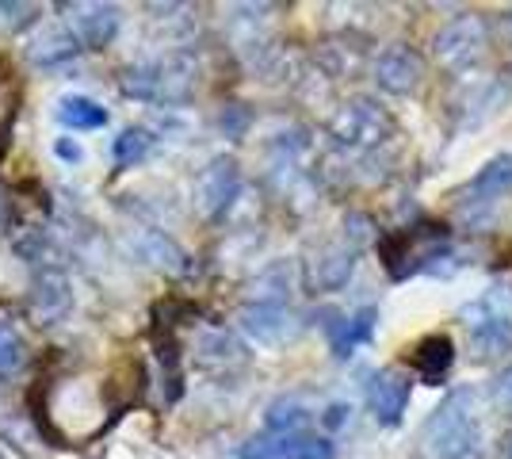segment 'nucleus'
Listing matches in <instances>:
<instances>
[{
	"label": "nucleus",
	"mask_w": 512,
	"mask_h": 459,
	"mask_svg": "<svg viewBox=\"0 0 512 459\" xmlns=\"http://www.w3.org/2000/svg\"><path fill=\"white\" fill-rule=\"evenodd\" d=\"M425 452L432 459H482V425L474 391L459 387L440 402V410L425 425Z\"/></svg>",
	"instance_id": "nucleus-1"
},
{
	"label": "nucleus",
	"mask_w": 512,
	"mask_h": 459,
	"mask_svg": "<svg viewBox=\"0 0 512 459\" xmlns=\"http://www.w3.org/2000/svg\"><path fill=\"white\" fill-rule=\"evenodd\" d=\"M448 241V226H440V222H421V226H406V230H390L383 245H379L386 276L390 280H409L413 272H421L432 261H440Z\"/></svg>",
	"instance_id": "nucleus-2"
},
{
	"label": "nucleus",
	"mask_w": 512,
	"mask_h": 459,
	"mask_svg": "<svg viewBox=\"0 0 512 459\" xmlns=\"http://www.w3.org/2000/svg\"><path fill=\"white\" fill-rule=\"evenodd\" d=\"M463 326L478 360H493L512 349V287H490L482 299L463 306Z\"/></svg>",
	"instance_id": "nucleus-3"
},
{
	"label": "nucleus",
	"mask_w": 512,
	"mask_h": 459,
	"mask_svg": "<svg viewBox=\"0 0 512 459\" xmlns=\"http://www.w3.org/2000/svg\"><path fill=\"white\" fill-rule=\"evenodd\" d=\"M390 115H386L375 100H348L337 115H333V123H329V138L341 146V150H375L379 142L390 138Z\"/></svg>",
	"instance_id": "nucleus-4"
},
{
	"label": "nucleus",
	"mask_w": 512,
	"mask_h": 459,
	"mask_svg": "<svg viewBox=\"0 0 512 459\" xmlns=\"http://www.w3.org/2000/svg\"><path fill=\"white\" fill-rule=\"evenodd\" d=\"M486 43H490V27H486L482 16H455V20H448L436 31L432 54L444 69L463 73L486 54Z\"/></svg>",
	"instance_id": "nucleus-5"
},
{
	"label": "nucleus",
	"mask_w": 512,
	"mask_h": 459,
	"mask_svg": "<svg viewBox=\"0 0 512 459\" xmlns=\"http://www.w3.org/2000/svg\"><path fill=\"white\" fill-rule=\"evenodd\" d=\"M241 459H333V444L314 433H268L249 440Z\"/></svg>",
	"instance_id": "nucleus-6"
},
{
	"label": "nucleus",
	"mask_w": 512,
	"mask_h": 459,
	"mask_svg": "<svg viewBox=\"0 0 512 459\" xmlns=\"http://www.w3.org/2000/svg\"><path fill=\"white\" fill-rule=\"evenodd\" d=\"M237 192H241V169L234 157H214L211 165L199 176V207L207 219H222L234 207Z\"/></svg>",
	"instance_id": "nucleus-7"
},
{
	"label": "nucleus",
	"mask_w": 512,
	"mask_h": 459,
	"mask_svg": "<svg viewBox=\"0 0 512 459\" xmlns=\"http://www.w3.org/2000/svg\"><path fill=\"white\" fill-rule=\"evenodd\" d=\"M375 81L390 96H409L425 81V66L409 46H386L375 62Z\"/></svg>",
	"instance_id": "nucleus-8"
},
{
	"label": "nucleus",
	"mask_w": 512,
	"mask_h": 459,
	"mask_svg": "<svg viewBox=\"0 0 512 459\" xmlns=\"http://www.w3.org/2000/svg\"><path fill=\"white\" fill-rule=\"evenodd\" d=\"M77 43L88 50H104L119 31V8L115 4H65Z\"/></svg>",
	"instance_id": "nucleus-9"
},
{
	"label": "nucleus",
	"mask_w": 512,
	"mask_h": 459,
	"mask_svg": "<svg viewBox=\"0 0 512 459\" xmlns=\"http://www.w3.org/2000/svg\"><path fill=\"white\" fill-rule=\"evenodd\" d=\"M409 375L406 372H379L367 383V402H371V414L379 425H398L409 406Z\"/></svg>",
	"instance_id": "nucleus-10"
},
{
	"label": "nucleus",
	"mask_w": 512,
	"mask_h": 459,
	"mask_svg": "<svg viewBox=\"0 0 512 459\" xmlns=\"http://www.w3.org/2000/svg\"><path fill=\"white\" fill-rule=\"evenodd\" d=\"M375 318H379V310L375 306H363V310H356V314H348V318H341V314H329V345H333V356H352V352L360 349L363 341L375 333Z\"/></svg>",
	"instance_id": "nucleus-11"
},
{
	"label": "nucleus",
	"mask_w": 512,
	"mask_h": 459,
	"mask_svg": "<svg viewBox=\"0 0 512 459\" xmlns=\"http://www.w3.org/2000/svg\"><path fill=\"white\" fill-rule=\"evenodd\" d=\"M241 326H245V333H253L256 341H264V345H279L295 329L287 303H249L241 310Z\"/></svg>",
	"instance_id": "nucleus-12"
},
{
	"label": "nucleus",
	"mask_w": 512,
	"mask_h": 459,
	"mask_svg": "<svg viewBox=\"0 0 512 459\" xmlns=\"http://www.w3.org/2000/svg\"><path fill=\"white\" fill-rule=\"evenodd\" d=\"M409 364L417 368V375H421L425 383H440V379L451 372V364H455V345H451V337L432 333L425 341H417V345L409 349Z\"/></svg>",
	"instance_id": "nucleus-13"
},
{
	"label": "nucleus",
	"mask_w": 512,
	"mask_h": 459,
	"mask_svg": "<svg viewBox=\"0 0 512 459\" xmlns=\"http://www.w3.org/2000/svg\"><path fill=\"white\" fill-rule=\"evenodd\" d=\"M356 257H360V245L352 238H344L341 245H329L318 261H314V276H310L314 287L333 291V287L348 284V276H352V268H356Z\"/></svg>",
	"instance_id": "nucleus-14"
},
{
	"label": "nucleus",
	"mask_w": 512,
	"mask_h": 459,
	"mask_svg": "<svg viewBox=\"0 0 512 459\" xmlns=\"http://www.w3.org/2000/svg\"><path fill=\"white\" fill-rule=\"evenodd\" d=\"M505 192H512V153H501V157L486 161L478 169V176L467 184L463 196H470L474 203H490V199L505 196Z\"/></svg>",
	"instance_id": "nucleus-15"
},
{
	"label": "nucleus",
	"mask_w": 512,
	"mask_h": 459,
	"mask_svg": "<svg viewBox=\"0 0 512 459\" xmlns=\"http://www.w3.org/2000/svg\"><path fill=\"white\" fill-rule=\"evenodd\" d=\"M65 310H69V284L58 272H46L43 280L35 284V291H31V314L39 322H54V318H62Z\"/></svg>",
	"instance_id": "nucleus-16"
},
{
	"label": "nucleus",
	"mask_w": 512,
	"mask_h": 459,
	"mask_svg": "<svg viewBox=\"0 0 512 459\" xmlns=\"http://www.w3.org/2000/svg\"><path fill=\"white\" fill-rule=\"evenodd\" d=\"M77 50H81V43H77L73 31H46L39 43L27 46V58H31L35 66H62Z\"/></svg>",
	"instance_id": "nucleus-17"
},
{
	"label": "nucleus",
	"mask_w": 512,
	"mask_h": 459,
	"mask_svg": "<svg viewBox=\"0 0 512 459\" xmlns=\"http://www.w3.org/2000/svg\"><path fill=\"white\" fill-rule=\"evenodd\" d=\"M16 115H20V85H16V73L8 62H0V157L8 150V138L16 127Z\"/></svg>",
	"instance_id": "nucleus-18"
},
{
	"label": "nucleus",
	"mask_w": 512,
	"mask_h": 459,
	"mask_svg": "<svg viewBox=\"0 0 512 459\" xmlns=\"http://www.w3.org/2000/svg\"><path fill=\"white\" fill-rule=\"evenodd\" d=\"M58 119L73 131H96V127L107 123V111L96 100H88V96H65L62 108H58Z\"/></svg>",
	"instance_id": "nucleus-19"
},
{
	"label": "nucleus",
	"mask_w": 512,
	"mask_h": 459,
	"mask_svg": "<svg viewBox=\"0 0 512 459\" xmlns=\"http://www.w3.org/2000/svg\"><path fill=\"white\" fill-rule=\"evenodd\" d=\"M188 92H192V58H188V54H176V58H169V62L161 66V92H157V100L176 104V100H184Z\"/></svg>",
	"instance_id": "nucleus-20"
},
{
	"label": "nucleus",
	"mask_w": 512,
	"mask_h": 459,
	"mask_svg": "<svg viewBox=\"0 0 512 459\" xmlns=\"http://www.w3.org/2000/svg\"><path fill=\"white\" fill-rule=\"evenodd\" d=\"M306 406L299 398H279L276 406L268 410V429L272 433H306Z\"/></svg>",
	"instance_id": "nucleus-21"
},
{
	"label": "nucleus",
	"mask_w": 512,
	"mask_h": 459,
	"mask_svg": "<svg viewBox=\"0 0 512 459\" xmlns=\"http://www.w3.org/2000/svg\"><path fill=\"white\" fill-rule=\"evenodd\" d=\"M150 131H142V127H127V131L115 138V146H111V157H115V165L119 169H130L134 161H142L146 150H150Z\"/></svg>",
	"instance_id": "nucleus-22"
},
{
	"label": "nucleus",
	"mask_w": 512,
	"mask_h": 459,
	"mask_svg": "<svg viewBox=\"0 0 512 459\" xmlns=\"http://www.w3.org/2000/svg\"><path fill=\"white\" fill-rule=\"evenodd\" d=\"M123 92L134 100H157L161 92V66H130L123 73Z\"/></svg>",
	"instance_id": "nucleus-23"
},
{
	"label": "nucleus",
	"mask_w": 512,
	"mask_h": 459,
	"mask_svg": "<svg viewBox=\"0 0 512 459\" xmlns=\"http://www.w3.org/2000/svg\"><path fill=\"white\" fill-rule=\"evenodd\" d=\"M23 356H27V349H23L20 329L12 326V322H4V318H0V375L20 372Z\"/></svg>",
	"instance_id": "nucleus-24"
},
{
	"label": "nucleus",
	"mask_w": 512,
	"mask_h": 459,
	"mask_svg": "<svg viewBox=\"0 0 512 459\" xmlns=\"http://www.w3.org/2000/svg\"><path fill=\"white\" fill-rule=\"evenodd\" d=\"M245 127H249V111H245V108H226V111H222V131L230 134V138H237Z\"/></svg>",
	"instance_id": "nucleus-25"
},
{
	"label": "nucleus",
	"mask_w": 512,
	"mask_h": 459,
	"mask_svg": "<svg viewBox=\"0 0 512 459\" xmlns=\"http://www.w3.org/2000/svg\"><path fill=\"white\" fill-rule=\"evenodd\" d=\"M493 391H497V402H501V406L512 414V364L497 375V387H493Z\"/></svg>",
	"instance_id": "nucleus-26"
},
{
	"label": "nucleus",
	"mask_w": 512,
	"mask_h": 459,
	"mask_svg": "<svg viewBox=\"0 0 512 459\" xmlns=\"http://www.w3.org/2000/svg\"><path fill=\"white\" fill-rule=\"evenodd\" d=\"M54 150H58V157H62V161H81V150H77L73 142H65V138L54 146Z\"/></svg>",
	"instance_id": "nucleus-27"
},
{
	"label": "nucleus",
	"mask_w": 512,
	"mask_h": 459,
	"mask_svg": "<svg viewBox=\"0 0 512 459\" xmlns=\"http://www.w3.org/2000/svg\"><path fill=\"white\" fill-rule=\"evenodd\" d=\"M344 414H348V410H344V406H329V417H325V421H329V425H341V421H344Z\"/></svg>",
	"instance_id": "nucleus-28"
},
{
	"label": "nucleus",
	"mask_w": 512,
	"mask_h": 459,
	"mask_svg": "<svg viewBox=\"0 0 512 459\" xmlns=\"http://www.w3.org/2000/svg\"><path fill=\"white\" fill-rule=\"evenodd\" d=\"M4 219H8V207H4V199H0V230H4Z\"/></svg>",
	"instance_id": "nucleus-29"
},
{
	"label": "nucleus",
	"mask_w": 512,
	"mask_h": 459,
	"mask_svg": "<svg viewBox=\"0 0 512 459\" xmlns=\"http://www.w3.org/2000/svg\"><path fill=\"white\" fill-rule=\"evenodd\" d=\"M505 456H509V459H512V437H509V440H505Z\"/></svg>",
	"instance_id": "nucleus-30"
}]
</instances>
